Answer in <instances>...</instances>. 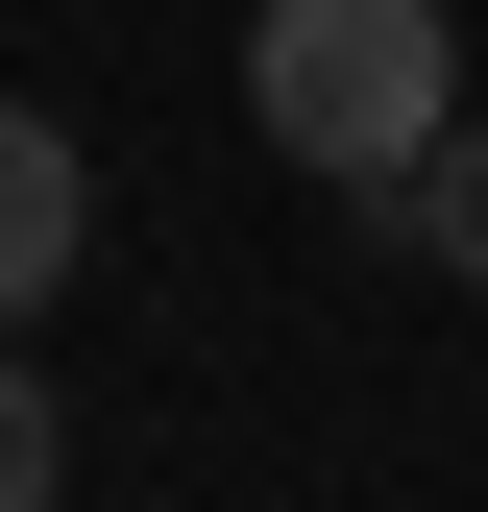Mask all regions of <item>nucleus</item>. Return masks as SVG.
<instances>
[{
  "label": "nucleus",
  "mask_w": 488,
  "mask_h": 512,
  "mask_svg": "<svg viewBox=\"0 0 488 512\" xmlns=\"http://www.w3.org/2000/svg\"><path fill=\"white\" fill-rule=\"evenodd\" d=\"M244 122H269L293 171H342V196H391L464 122V49H440V0H269V25H244Z\"/></svg>",
  "instance_id": "nucleus-1"
},
{
  "label": "nucleus",
  "mask_w": 488,
  "mask_h": 512,
  "mask_svg": "<svg viewBox=\"0 0 488 512\" xmlns=\"http://www.w3.org/2000/svg\"><path fill=\"white\" fill-rule=\"evenodd\" d=\"M74 269H98V171H74L49 98H0V317H49Z\"/></svg>",
  "instance_id": "nucleus-2"
},
{
  "label": "nucleus",
  "mask_w": 488,
  "mask_h": 512,
  "mask_svg": "<svg viewBox=\"0 0 488 512\" xmlns=\"http://www.w3.org/2000/svg\"><path fill=\"white\" fill-rule=\"evenodd\" d=\"M391 220L440 244L464 293H488V98H464V122H440V147H415V171H391Z\"/></svg>",
  "instance_id": "nucleus-3"
},
{
  "label": "nucleus",
  "mask_w": 488,
  "mask_h": 512,
  "mask_svg": "<svg viewBox=\"0 0 488 512\" xmlns=\"http://www.w3.org/2000/svg\"><path fill=\"white\" fill-rule=\"evenodd\" d=\"M74 488V415H49V366H25V317H0V512H49Z\"/></svg>",
  "instance_id": "nucleus-4"
}]
</instances>
